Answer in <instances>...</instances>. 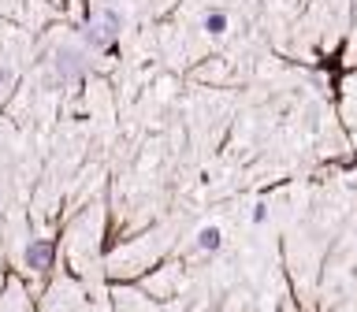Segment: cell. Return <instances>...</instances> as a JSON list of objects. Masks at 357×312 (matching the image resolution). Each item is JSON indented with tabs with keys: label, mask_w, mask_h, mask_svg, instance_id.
<instances>
[{
	"label": "cell",
	"mask_w": 357,
	"mask_h": 312,
	"mask_svg": "<svg viewBox=\"0 0 357 312\" xmlns=\"http://www.w3.org/2000/svg\"><path fill=\"white\" fill-rule=\"evenodd\" d=\"M205 30L212 33V38H220V33L227 30V15H223V11H216V8L205 11Z\"/></svg>",
	"instance_id": "7a4b0ae2"
},
{
	"label": "cell",
	"mask_w": 357,
	"mask_h": 312,
	"mask_svg": "<svg viewBox=\"0 0 357 312\" xmlns=\"http://www.w3.org/2000/svg\"><path fill=\"white\" fill-rule=\"evenodd\" d=\"M49 256H52L49 245H30V249H26V260H30L33 267H45V264H49Z\"/></svg>",
	"instance_id": "3957f363"
},
{
	"label": "cell",
	"mask_w": 357,
	"mask_h": 312,
	"mask_svg": "<svg viewBox=\"0 0 357 312\" xmlns=\"http://www.w3.org/2000/svg\"><path fill=\"white\" fill-rule=\"evenodd\" d=\"M197 242H201V249H216V245H220V231L216 227H205V231L197 234Z\"/></svg>",
	"instance_id": "277c9868"
},
{
	"label": "cell",
	"mask_w": 357,
	"mask_h": 312,
	"mask_svg": "<svg viewBox=\"0 0 357 312\" xmlns=\"http://www.w3.org/2000/svg\"><path fill=\"white\" fill-rule=\"evenodd\" d=\"M89 45H97V49H108L112 41H116V33H119V19H116V11H100V15L89 19Z\"/></svg>",
	"instance_id": "6da1fadb"
}]
</instances>
